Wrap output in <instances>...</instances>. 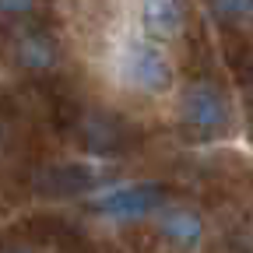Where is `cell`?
I'll return each mask as SVG.
<instances>
[{"instance_id": "cell-1", "label": "cell", "mask_w": 253, "mask_h": 253, "mask_svg": "<svg viewBox=\"0 0 253 253\" xmlns=\"http://www.w3.org/2000/svg\"><path fill=\"white\" fill-rule=\"evenodd\" d=\"M113 74L116 84L144 95V99H158L166 95L176 81V67H172V56L162 42H151L144 32H130L123 36L113 49Z\"/></svg>"}, {"instance_id": "cell-2", "label": "cell", "mask_w": 253, "mask_h": 253, "mask_svg": "<svg viewBox=\"0 0 253 253\" xmlns=\"http://www.w3.org/2000/svg\"><path fill=\"white\" fill-rule=\"evenodd\" d=\"M179 126L190 141H218L232 130V106L211 81H190L179 95Z\"/></svg>"}, {"instance_id": "cell-3", "label": "cell", "mask_w": 253, "mask_h": 253, "mask_svg": "<svg viewBox=\"0 0 253 253\" xmlns=\"http://www.w3.org/2000/svg\"><path fill=\"white\" fill-rule=\"evenodd\" d=\"M166 208V186L162 183H120L106 186L91 197V211L113 218V221H137L158 214Z\"/></svg>"}, {"instance_id": "cell-4", "label": "cell", "mask_w": 253, "mask_h": 253, "mask_svg": "<svg viewBox=\"0 0 253 253\" xmlns=\"http://www.w3.org/2000/svg\"><path fill=\"white\" fill-rule=\"evenodd\" d=\"M7 56L11 63L21 71V74H32V78H42L49 71H56L60 63V46L56 39L49 36L46 28L39 25H14L11 39H7Z\"/></svg>"}, {"instance_id": "cell-5", "label": "cell", "mask_w": 253, "mask_h": 253, "mask_svg": "<svg viewBox=\"0 0 253 253\" xmlns=\"http://www.w3.org/2000/svg\"><path fill=\"white\" fill-rule=\"evenodd\" d=\"M158 225V236H162L172 250H201L204 243V218L194 211V208H183V204H166L155 218Z\"/></svg>"}, {"instance_id": "cell-6", "label": "cell", "mask_w": 253, "mask_h": 253, "mask_svg": "<svg viewBox=\"0 0 253 253\" xmlns=\"http://www.w3.org/2000/svg\"><path fill=\"white\" fill-rule=\"evenodd\" d=\"M141 32L151 42H172L183 32V0H137Z\"/></svg>"}, {"instance_id": "cell-7", "label": "cell", "mask_w": 253, "mask_h": 253, "mask_svg": "<svg viewBox=\"0 0 253 253\" xmlns=\"http://www.w3.org/2000/svg\"><path fill=\"white\" fill-rule=\"evenodd\" d=\"M81 141H84V148L95 151V155H109V151L120 148L123 134H120V126H116L109 116L91 113V116L81 120Z\"/></svg>"}, {"instance_id": "cell-8", "label": "cell", "mask_w": 253, "mask_h": 253, "mask_svg": "<svg viewBox=\"0 0 253 253\" xmlns=\"http://www.w3.org/2000/svg\"><path fill=\"white\" fill-rule=\"evenodd\" d=\"M208 11L218 25L253 28V0H208Z\"/></svg>"}, {"instance_id": "cell-9", "label": "cell", "mask_w": 253, "mask_h": 253, "mask_svg": "<svg viewBox=\"0 0 253 253\" xmlns=\"http://www.w3.org/2000/svg\"><path fill=\"white\" fill-rule=\"evenodd\" d=\"M39 0H0V21H14V25H25L32 14H36Z\"/></svg>"}, {"instance_id": "cell-10", "label": "cell", "mask_w": 253, "mask_h": 253, "mask_svg": "<svg viewBox=\"0 0 253 253\" xmlns=\"http://www.w3.org/2000/svg\"><path fill=\"white\" fill-rule=\"evenodd\" d=\"M4 141H7V130H4V123H0V148H4Z\"/></svg>"}, {"instance_id": "cell-11", "label": "cell", "mask_w": 253, "mask_h": 253, "mask_svg": "<svg viewBox=\"0 0 253 253\" xmlns=\"http://www.w3.org/2000/svg\"><path fill=\"white\" fill-rule=\"evenodd\" d=\"M4 253H28L25 246H14V250H4Z\"/></svg>"}, {"instance_id": "cell-12", "label": "cell", "mask_w": 253, "mask_h": 253, "mask_svg": "<svg viewBox=\"0 0 253 253\" xmlns=\"http://www.w3.org/2000/svg\"><path fill=\"white\" fill-rule=\"evenodd\" d=\"M250 46H253V28H250Z\"/></svg>"}]
</instances>
